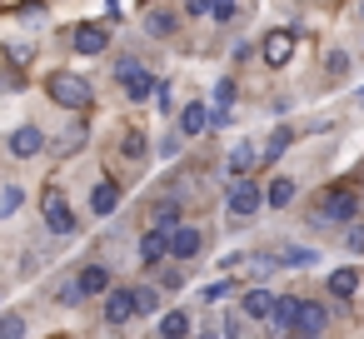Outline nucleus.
<instances>
[{"label":"nucleus","mask_w":364,"mask_h":339,"mask_svg":"<svg viewBox=\"0 0 364 339\" xmlns=\"http://www.w3.org/2000/svg\"><path fill=\"white\" fill-rule=\"evenodd\" d=\"M200 339H215V334H200Z\"/></svg>","instance_id":"obj_39"},{"label":"nucleus","mask_w":364,"mask_h":339,"mask_svg":"<svg viewBox=\"0 0 364 339\" xmlns=\"http://www.w3.org/2000/svg\"><path fill=\"white\" fill-rule=\"evenodd\" d=\"M105 319L110 324L135 319V289H105Z\"/></svg>","instance_id":"obj_11"},{"label":"nucleus","mask_w":364,"mask_h":339,"mask_svg":"<svg viewBox=\"0 0 364 339\" xmlns=\"http://www.w3.org/2000/svg\"><path fill=\"white\" fill-rule=\"evenodd\" d=\"M294 190H299V185H294L289 175H274V180L264 185V205H269V210H284V205L294 200Z\"/></svg>","instance_id":"obj_15"},{"label":"nucleus","mask_w":364,"mask_h":339,"mask_svg":"<svg viewBox=\"0 0 364 339\" xmlns=\"http://www.w3.org/2000/svg\"><path fill=\"white\" fill-rule=\"evenodd\" d=\"M294 314H299V299H294V294L274 299V309H269V329H274V334H289V329H294Z\"/></svg>","instance_id":"obj_14"},{"label":"nucleus","mask_w":364,"mask_h":339,"mask_svg":"<svg viewBox=\"0 0 364 339\" xmlns=\"http://www.w3.org/2000/svg\"><path fill=\"white\" fill-rule=\"evenodd\" d=\"M309 264H319L314 249H299V244H284L279 249V269H309Z\"/></svg>","instance_id":"obj_20"},{"label":"nucleus","mask_w":364,"mask_h":339,"mask_svg":"<svg viewBox=\"0 0 364 339\" xmlns=\"http://www.w3.org/2000/svg\"><path fill=\"white\" fill-rule=\"evenodd\" d=\"M354 210H359L354 190H329V195L319 200V210H314V225H349Z\"/></svg>","instance_id":"obj_2"},{"label":"nucleus","mask_w":364,"mask_h":339,"mask_svg":"<svg viewBox=\"0 0 364 339\" xmlns=\"http://www.w3.org/2000/svg\"><path fill=\"white\" fill-rule=\"evenodd\" d=\"M289 55H294V31H269L259 45V60L269 70H279V65H289Z\"/></svg>","instance_id":"obj_6"},{"label":"nucleus","mask_w":364,"mask_h":339,"mask_svg":"<svg viewBox=\"0 0 364 339\" xmlns=\"http://www.w3.org/2000/svg\"><path fill=\"white\" fill-rule=\"evenodd\" d=\"M145 31L150 36H175V11H150L145 16Z\"/></svg>","instance_id":"obj_24"},{"label":"nucleus","mask_w":364,"mask_h":339,"mask_svg":"<svg viewBox=\"0 0 364 339\" xmlns=\"http://www.w3.org/2000/svg\"><path fill=\"white\" fill-rule=\"evenodd\" d=\"M150 100H155V105L170 115V110H175V105H170V80H155V95H150Z\"/></svg>","instance_id":"obj_34"},{"label":"nucleus","mask_w":364,"mask_h":339,"mask_svg":"<svg viewBox=\"0 0 364 339\" xmlns=\"http://www.w3.org/2000/svg\"><path fill=\"white\" fill-rule=\"evenodd\" d=\"M115 205H120V185H115V180H100V185L90 190V210H95V215H115Z\"/></svg>","instance_id":"obj_16"},{"label":"nucleus","mask_w":364,"mask_h":339,"mask_svg":"<svg viewBox=\"0 0 364 339\" xmlns=\"http://www.w3.org/2000/svg\"><path fill=\"white\" fill-rule=\"evenodd\" d=\"M255 165H259V150H255V145H250V140H245V145H235V150H230V175H235V180H245V175H250V170H255Z\"/></svg>","instance_id":"obj_17"},{"label":"nucleus","mask_w":364,"mask_h":339,"mask_svg":"<svg viewBox=\"0 0 364 339\" xmlns=\"http://www.w3.org/2000/svg\"><path fill=\"white\" fill-rule=\"evenodd\" d=\"M21 200H26V195H21V185H6V190H0V220L16 215V210H21Z\"/></svg>","instance_id":"obj_27"},{"label":"nucleus","mask_w":364,"mask_h":339,"mask_svg":"<svg viewBox=\"0 0 364 339\" xmlns=\"http://www.w3.org/2000/svg\"><path fill=\"white\" fill-rule=\"evenodd\" d=\"M46 95H50L60 110H85V105H90V85H85V75H75V70L46 75Z\"/></svg>","instance_id":"obj_1"},{"label":"nucleus","mask_w":364,"mask_h":339,"mask_svg":"<svg viewBox=\"0 0 364 339\" xmlns=\"http://www.w3.org/2000/svg\"><path fill=\"white\" fill-rule=\"evenodd\" d=\"M41 210H46V230H50V235H75V215H70L60 185H50V190L41 195Z\"/></svg>","instance_id":"obj_3"},{"label":"nucleus","mask_w":364,"mask_h":339,"mask_svg":"<svg viewBox=\"0 0 364 339\" xmlns=\"http://www.w3.org/2000/svg\"><path fill=\"white\" fill-rule=\"evenodd\" d=\"M359 105H364V90H359Z\"/></svg>","instance_id":"obj_38"},{"label":"nucleus","mask_w":364,"mask_h":339,"mask_svg":"<svg viewBox=\"0 0 364 339\" xmlns=\"http://www.w3.org/2000/svg\"><path fill=\"white\" fill-rule=\"evenodd\" d=\"M250 269L255 274H269V269H279V254H250Z\"/></svg>","instance_id":"obj_32"},{"label":"nucleus","mask_w":364,"mask_h":339,"mask_svg":"<svg viewBox=\"0 0 364 339\" xmlns=\"http://www.w3.org/2000/svg\"><path fill=\"white\" fill-rule=\"evenodd\" d=\"M120 150H125L130 160H140V155H145V135H140V130H125V140H120Z\"/></svg>","instance_id":"obj_30"},{"label":"nucleus","mask_w":364,"mask_h":339,"mask_svg":"<svg viewBox=\"0 0 364 339\" xmlns=\"http://www.w3.org/2000/svg\"><path fill=\"white\" fill-rule=\"evenodd\" d=\"M225 205H230V215H235V220H250V215L264 205V190H259V185H250V175H245V180H235V185H230V200H225Z\"/></svg>","instance_id":"obj_4"},{"label":"nucleus","mask_w":364,"mask_h":339,"mask_svg":"<svg viewBox=\"0 0 364 339\" xmlns=\"http://www.w3.org/2000/svg\"><path fill=\"white\" fill-rule=\"evenodd\" d=\"M215 125V110L205 105V100H190L185 110H180V135H205Z\"/></svg>","instance_id":"obj_8"},{"label":"nucleus","mask_w":364,"mask_h":339,"mask_svg":"<svg viewBox=\"0 0 364 339\" xmlns=\"http://www.w3.org/2000/svg\"><path fill=\"white\" fill-rule=\"evenodd\" d=\"M85 294H80V279H70V284H60V304H80Z\"/></svg>","instance_id":"obj_35"},{"label":"nucleus","mask_w":364,"mask_h":339,"mask_svg":"<svg viewBox=\"0 0 364 339\" xmlns=\"http://www.w3.org/2000/svg\"><path fill=\"white\" fill-rule=\"evenodd\" d=\"M344 249H349V254H364V225L349 220V230H344Z\"/></svg>","instance_id":"obj_31"},{"label":"nucleus","mask_w":364,"mask_h":339,"mask_svg":"<svg viewBox=\"0 0 364 339\" xmlns=\"http://www.w3.org/2000/svg\"><path fill=\"white\" fill-rule=\"evenodd\" d=\"M6 145H11L16 160H36V155L46 150V130H41V125H21V130H11Z\"/></svg>","instance_id":"obj_7"},{"label":"nucleus","mask_w":364,"mask_h":339,"mask_svg":"<svg viewBox=\"0 0 364 339\" xmlns=\"http://www.w3.org/2000/svg\"><path fill=\"white\" fill-rule=\"evenodd\" d=\"M155 309H160V289L140 284V289H135V314H155Z\"/></svg>","instance_id":"obj_26"},{"label":"nucleus","mask_w":364,"mask_h":339,"mask_svg":"<svg viewBox=\"0 0 364 339\" xmlns=\"http://www.w3.org/2000/svg\"><path fill=\"white\" fill-rule=\"evenodd\" d=\"M155 225H160V230H175V225H180V200L155 205Z\"/></svg>","instance_id":"obj_25"},{"label":"nucleus","mask_w":364,"mask_h":339,"mask_svg":"<svg viewBox=\"0 0 364 339\" xmlns=\"http://www.w3.org/2000/svg\"><path fill=\"white\" fill-rule=\"evenodd\" d=\"M215 26H230L235 21V0H210V11H205Z\"/></svg>","instance_id":"obj_28"},{"label":"nucleus","mask_w":364,"mask_h":339,"mask_svg":"<svg viewBox=\"0 0 364 339\" xmlns=\"http://www.w3.org/2000/svg\"><path fill=\"white\" fill-rule=\"evenodd\" d=\"M289 145H294V130H289V125H279V130H274V135L264 140V150H259V160H279V155H284Z\"/></svg>","instance_id":"obj_22"},{"label":"nucleus","mask_w":364,"mask_h":339,"mask_svg":"<svg viewBox=\"0 0 364 339\" xmlns=\"http://www.w3.org/2000/svg\"><path fill=\"white\" fill-rule=\"evenodd\" d=\"M200 230L195 225H175L170 230V259H190V254H200Z\"/></svg>","instance_id":"obj_10"},{"label":"nucleus","mask_w":364,"mask_h":339,"mask_svg":"<svg viewBox=\"0 0 364 339\" xmlns=\"http://www.w3.org/2000/svg\"><path fill=\"white\" fill-rule=\"evenodd\" d=\"M294 329H299L304 339H319V334H324V304H309V299H299V314H294Z\"/></svg>","instance_id":"obj_12"},{"label":"nucleus","mask_w":364,"mask_h":339,"mask_svg":"<svg viewBox=\"0 0 364 339\" xmlns=\"http://www.w3.org/2000/svg\"><path fill=\"white\" fill-rule=\"evenodd\" d=\"M0 339H26V319L21 314H0Z\"/></svg>","instance_id":"obj_29"},{"label":"nucleus","mask_w":364,"mask_h":339,"mask_svg":"<svg viewBox=\"0 0 364 339\" xmlns=\"http://www.w3.org/2000/svg\"><path fill=\"white\" fill-rule=\"evenodd\" d=\"M160 339H190V319H185L180 309L160 314Z\"/></svg>","instance_id":"obj_23"},{"label":"nucleus","mask_w":364,"mask_h":339,"mask_svg":"<svg viewBox=\"0 0 364 339\" xmlns=\"http://www.w3.org/2000/svg\"><path fill=\"white\" fill-rule=\"evenodd\" d=\"M180 140H185V135H165V140H160V155L175 160V155H180Z\"/></svg>","instance_id":"obj_36"},{"label":"nucleus","mask_w":364,"mask_h":339,"mask_svg":"<svg viewBox=\"0 0 364 339\" xmlns=\"http://www.w3.org/2000/svg\"><path fill=\"white\" fill-rule=\"evenodd\" d=\"M75 279H80V294H105V289H110V269H105V264H90V269H80Z\"/></svg>","instance_id":"obj_18"},{"label":"nucleus","mask_w":364,"mask_h":339,"mask_svg":"<svg viewBox=\"0 0 364 339\" xmlns=\"http://www.w3.org/2000/svg\"><path fill=\"white\" fill-rule=\"evenodd\" d=\"M324 65H329V75L339 80V75L349 70V55H344V50H329V60H324Z\"/></svg>","instance_id":"obj_33"},{"label":"nucleus","mask_w":364,"mask_h":339,"mask_svg":"<svg viewBox=\"0 0 364 339\" xmlns=\"http://www.w3.org/2000/svg\"><path fill=\"white\" fill-rule=\"evenodd\" d=\"M354 289H359V269H354V264H344V269H334V274H329V294L349 299Z\"/></svg>","instance_id":"obj_21"},{"label":"nucleus","mask_w":364,"mask_h":339,"mask_svg":"<svg viewBox=\"0 0 364 339\" xmlns=\"http://www.w3.org/2000/svg\"><path fill=\"white\" fill-rule=\"evenodd\" d=\"M165 254H170V230H160V225H155V230L140 240V259H145V264H160Z\"/></svg>","instance_id":"obj_13"},{"label":"nucleus","mask_w":364,"mask_h":339,"mask_svg":"<svg viewBox=\"0 0 364 339\" xmlns=\"http://www.w3.org/2000/svg\"><path fill=\"white\" fill-rule=\"evenodd\" d=\"M210 11V0H185V16H205Z\"/></svg>","instance_id":"obj_37"},{"label":"nucleus","mask_w":364,"mask_h":339,"mask_svg":"<svg viewBox=\"0 0 364 339\" xmlns=\"http://www.w3.org/2000/svg\"><path fill=\"white\" fill-rule=\"evenodd\" d=\"M115 75H120V85H125V95H130L135 105L155 95V80H150V75L140 70V60H120V65H115Z\"/></svg>","instance_id":"obj_5"},{"label":"nucleus","mask_w":364,"mask_h":339,"mask_svg":"<svg viewBox=\"0 0 364 339\" xmlns=\"http://www.w3.org/2000/svg\"><path fill=\"white\" fill-rule=\"evenodd\" d=\"M240 304H245V314H250V319H269L274 294H269V289H245V299H240Z\"/></svg>","instance_id":"obj_19"},{"label":"nucleus","mask_w":364,"mask_h":339,"mask_svg":"<svg viewBox=\"0 0 364 339\" xmlns=\"http://www.w3.org/2000/svg\"><path fill=\"white\" fill-rule=\"evenodd\" d=\"M70 45H75L80 55H100V50L110 45V31H105V26H90V21H85V26H80V31L70 36Z\"/></svg>","instance_id":"obj_9"}]
</instances>
